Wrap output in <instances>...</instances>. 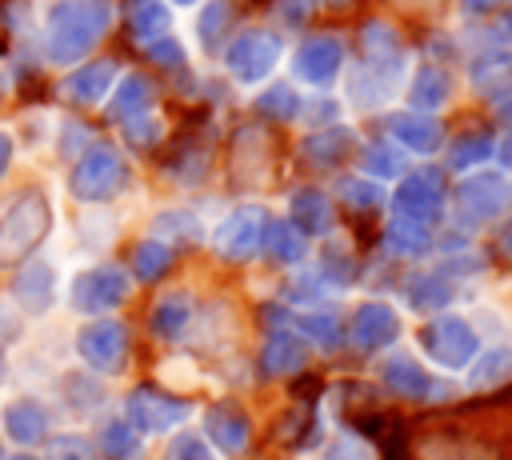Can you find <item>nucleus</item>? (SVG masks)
Listing matches in <instances>:
<instances>
[{"label":"nucleus","instance_id":"1","mask_svg":"<svg viewBox=\"0 0 512 460\" xmlns=\"http://www.w3.org/2000/svg\"><path fill=\"white\" fill-rule=\"evenodd\" d=\"M44 52L56 64L80 60L108 24V0H56L44 20Z\"/></svg>","mask_w":512,"mask_h":460},{"label":"nucleus","instance_id":"2","mask_svg":"<svg viewBox=\"0 0 512 460\" xmlns=\"http://www.w3.org/2000/svg\"><path fill=\"white\" fill-rule=\"evenodd\" d=\"M52 228V204L40 188L20 192L8 212L0 216V268H16L24 260H32V252L40 248V240Z\"/></svg>","mask_w":512,"mask_h":460},{"label":"nucleus","instance_id":"3","mask_svg":"<svg viewBox=\"0 0 512 460\" xmlns=\"http://www.w3.org/2000/svg\"><path fill=\"white\" fill-rule=\"evenodd\" d=\"M124 180V164L112 148H92L76 168H72V196L80 200H104L120 188Z\"/></svg>","mask_w":512,"mask_h":460},{"label":"nucleus","instance_id":"4","mask_svg":"<svg viewBox=\"0 0 512 460\" xmlns=\"http://www.w3.org/2000/svg\"><path fill=\"white\" fill-rule=\"evenodd\" d=\"M124 292H128L124 276H120L116 268H108V264L88 268V272H80V276L72 280V304H76L80 312H108L112 304L124 300Z\"/></svg>","mask_w":512,"mask_h":460},{"label":"nucleus","instance_id":"5","mask_svg":"<svg viewBox=\"0 0 512 460\" xmlns=\"http://www.w3.org/2000/svg\"><path fill=\"white\" fill-rule=\"evenodd\" d=\"M76 348H80V356H84L92 368L116 372V368L124 364V348H128L124 324H116V320H96V324H88V328L76 336Z\"/></svg>","mask_w":512,"mask_h":460},{"label":"nucleus","instance_id":"6","mask_svg":"<svg viewBox=\"0 0 512 460\" xmlns=\"http://www.w3.org/2000/svg\"><path fill=\"white\" fill-rule=\"evenodd\" d=\"M12 300L24 312H32V316L48 312L52 300H56V272L44 260H24L20 272H16V280H12Z\"/></svg>","mask_w":512,"mask_h":460},{"label":"nucleus","instance_id":"7","mask_svg":"<svg viewBox=\"0 0 512 460\" xmlns=\"http://www.w3.org/2000/svg\"><path fill=\"white\" fill-rule=\"evenodd\" d=\"M4 432L16 444H40L48 436V408L40 400H32V396L12 400L8 412H4Z\"/></svg>","mask_w":512,"mask_h":460},{"label":"nucleus","instance_id":"8","mask_svg":"<svg viewBox=\"0 0 512 460\" xmlns=\"http://www.w3.org/2000/svg\"><path fill=\"white\" fill-rule=\"evenodd\" d=\"M108 80H112V64H88V68H80V72H72L64 80V92L72 100H80V104H92V100H100Z\"/></svg>","mask_w":512,"mask_h":460},{"label":"nucleus","instance_id":"9","mask_svg":"<svg viewBox=\"0 0 512 460\" xmlns=\"http://www.w3.org/2000/svg\"><path fill=\"white\" fill-rule=\"evenodd\" d=\"M100 444H104V452H108L112 460H128V456L136 452V436H132L124 424H104Z\"/></svg>","mask_w":512,"mask_h":460},{"label":"nucleus","instance_id":"10","mask_svg":"<svg viewBox=\"0 0 512 460\" xmlns=\"http://www.w3.org/2000/svg\"><path fill=\"white\" fill-rule=\"evenodd\" d=\"M88 440L84 436H56L48 440V460H88Z\"/></svg>","mask_w":512,"mask_h":460},{"label":"nucleus","instance_id":"11","mask_svg":"<svg viewBox=\"0 0 512 460\" xmlns=\"http://www.w3.org/2000/svg\"><path fill=\"white\" fill-rule=\"evenodd\" d=\"M160 264H164V252H160V248H152V244H148V248H140V252H136V268H140L144 276H156V272H160Z\"/></svg>","mask_w":512,"mask_h":460},{"label":"nucleus","instance_id":"12","mask_svg":"<svg viewBox=\"0 0 512 460\" xmlns=\"http://www.w3.org/2000/svg\"><path fill=\"white\" fill-rule=\"evenodd\" d=\"M136 100H140V80H124V92H120V100H116L112 108H116V112H128Z\"/></svg>","mask_w":512,"mask_h":460},{"label":"nucleus","instance_id":"13","mask_svg":"<svg viewBox=\"0 0 512 460\" xmlns=\"http://www.w3.org/2000/svg\"><path fill=\"white\" fill-rule=\"evenodd\" d=\"M16 332H20V324H16V316L8 312V304H0V344H4V340H12Z\"/></svg>","mask_w":512,"mask_h":460},{"label":"nucleus","instance_id":"14","mask_svg":"<svg viewBox=\"0 0 512 460\" xmlns=\"http://www.w3.org/2000/svg\"><path fill=\"white\" fill-rule=\"evenodd\" d=\"M8 164H12V140L0 132V176L8 172Z\"/></svg>","mask_w":512,"mask_h":460},{"label":"nucleus","instance_id":"15","mask_svg":"<svg viewBox=\"0 0 512 460\" xmlns=\"http://www.w3.org/2000/svg\"><path fill=\"white\" fill-rule=\"evenodd\" d=\"M4 92H8V80H4V76H0V96H4Z\"/></svg>","mask_w":512,"mask_h":460},{"label":"nucleus","instance_id":"16","mask_svg":"<svg viewBox=\"0 0 512 460\" xmlns=\"http://www.w3.org/2000/svg\"><path fill=\"white\" fill-rule=\"evenodd\" d=\"M0 380H4V352H0Z\"/></svg>","mask_w":512,"mask_h":460},{"label":"nucleus","instance_id":"17","mask_svg":"<svg viewBox=\"0 0 512 460\" xmlns=\"http://www.w3.org/2000/svg\"><path fill=\"white\" fill-rule=\"evenodd\" d=\"M8 460H36V456H8Z\"/></svg>","mask_w":512,"mask_h":460}]
</instances>
